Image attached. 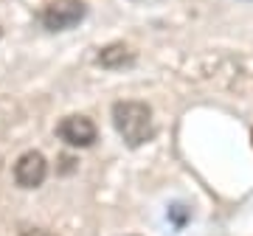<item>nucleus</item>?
<instances>
[{"mask_svg":"<svg viewBox=\"0 0 253 236\" xmlns=\"http://www.w3.org/2000/svg\"><path fill=\"white\" fill-rule=\"evenodd\" d=\"M23 236H54L51 231H42V228H31V231H26Z\"/></svg>","mask_w":253,"mask_h":236,"instance_id":"obj_7","label":"nucleus"},{"mask_svg":"<svg viewBox=\"0 0 253 236\" xmlns=\"http://www.w3.org/2000/svg\"><path fill=\"white\" fill-rule=\"evenodd\" d=\"M56 135L59 141H65L73 149H87L99 141V129L87 116H65L56 124Z\"/></svg>","mask_w":253,"mask_h":236,"instance_id":"obj_3","label":"nucleus"},{"mask_svg":"<svg viewBox=\"0 0 253 236\" xmlns=\"http://www.w3.org/2000/svg\"><path fill=\"white\" fill-rule=\"evenodd\" d=\"M48 177V160L42 152H23L14 163V183L20 189H40Z\"/></svg>","mask_w":253,"mask_h":236,"instance_id":"obj_4","label":"nucleus"},{"mask_svg":"<svg viewBox=\"0 0 253 236\" xmlns=\"http://www.w3.org/2000/svg\"><path fill=\"white\" fill-rule=\"evenodd\" d=\"M0 37H3V28H0Z\"/></svg>","mask_w":253,"mask_h":236,"instance_id":"obj_8","label":"nucleus"},{"mask_svg":"<svg viewBox=\"0 0 253 236\" xmlns=\"http://www.w3.org/2000/svg\"><path fill=\"white\" fill-rule=\"evenodd\" d=\"M84 17H87V6L82 0H54L42 9L40 23L45 31H71Z\"/></svg>","mask_w":253,"mask_h":236,"instance_id":"obj_2","label":"nucleus"},{"mask_svg":"<svg viewBox=\"0 0 253 236\" xmlns=\"http://www.w3.org/2000/svg\"><path fill=\"white\" fill-rule=\"evenodd\" d=\"M96 62L104 71H124V68L135 65V51H129L124 42H113V45L101 48L99 54H96Z\"/></svg>","mask_w":253,"mask_h":236,"instance_id":"obj_5","label":"nucleus"},{"mask_svg":"<svg viewBox=\"0 0 253 236\" xmlns=\"http://www.w3.org/2000/svg\"><path fill=\"white\" fill-rule=\"evenodd\" d=\"M189 217H191V214H189V208H186V205H180V202L169 208V222H172L174 228H183L186 222H189Z\"/></svg>","mask_w":253,"mask_h":236,"instance_id":"obj_6","label":"nucleus"},{"mask_svg":"<svg viewBox=\"0 0 253 236\" xmlns=\"http://www.w3.org/2000/svg\"><path fill=\"white\" fill-rule=\"evenodd\" d=\"M113 127L121 135L129 149L144 146L146 141H152L155 135V118H152V107L144 101H116L113 104Z\"/></svg>","mask_w":253,"mask_h":236,"instance_id":"obj_1","label":"nucleus"}]
</instances>
